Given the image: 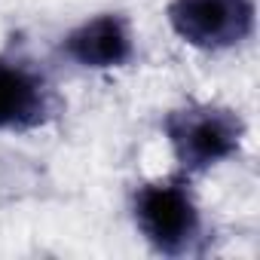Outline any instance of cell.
Wrapping results in <instances>:
<instances>
[{"mask_svg": "<svg viewBox=\"0 0 260 260\" xmlns=\"http://www.w3.org/2000/svg\"><path fill=\"white\" fill-rule=\"evenodd\" d=\"M135 220L144 239L169 257L196 254L205 242L202 214L187 187L175 178L144 184L135 193Z\"/></svg>", "mask_w": 260, "mask_h": 260, "instance_id": "1", "label": "cell"}, {"mask_svg": "<svg viewBox=\"0 0 260 260\" xmlns=\"http://www.w3.org/2000/svg\"><path fill=\"white\" fill-rule=\"evenodd\" d=\"M166 135L178 162L187 172H202L239 153L245 125L226 107L190 104L166 116Z\"/></svg>", "mask_w": 260, "mask_h": 260, "instance_id": "2", "label": "cell"}, {"mask_svg": "<svg viewBox=\"0 0 260 260\" xmlns=\"http://www.w3.org/2000/svg\"><path fill=\"white\" fill-rule=\"evenodd\" d=\"M172 28L199 49H230L251 37L254 4L251 0H172Z\"/></svg>", "mask_w": 260, "mask_h": 260, "instance_id": "3", "label": "cell"}, {"mask_svg": "<svg viewBox=\"0 0 260 260\" xmlns=\"http://www.w3.org/2000/svg\"><path fill=\"white\" fill-rule=\"evenodd\" d=\"M52 92L46 80L13 58H0V128H34L49 116Z\"/></svg>", "mask_w": 260, "mask_h": 260, "instance_id": "4", "label": "cell"}, {"mask_svg": "<svg viewBox=\"0 0 260 260\" xmlns=\"http://www.w3.org/2000/svg\"><path fill=\"white\" fill-rule=\"evenodd\" d=\"M64 52L83 68H119L132 58V31L122 16H98L64 37Z\"/></svg>", "mask_w": 260, "mask_h": 260, "instance_id": "5", "label": "cell"}]
</instances>
